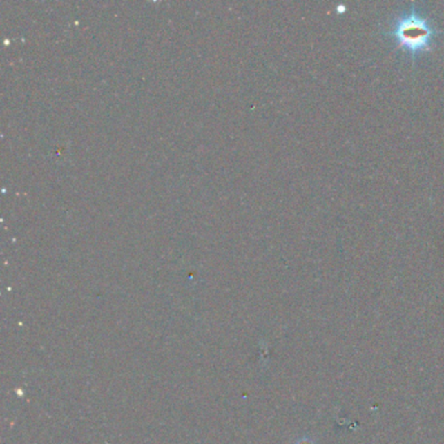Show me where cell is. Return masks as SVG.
Returning <instances> with one entry per match:
<instances>
[{"label":"cell","instance_id":"cell-1","mask_svg":"<svg viewBox=\"0 0 444 444\" xmlns=\"http://www.w3.org/2000/svg\"><path fill=\"white\" fill-rule=\"evenodd\" d=\"M394 35L401 47L416 55L430 48V41L436 33L421 16L410 13L398 21Z\"/></svg>","mask_w":444,"mask_h":444},{"label":"cell","instance_id":"cell-2","mask_svg":"<svg viewBox=\"0 0 444 444\" xmlns=\"http://www.w3.org/2000/svg\"><path fill=\"white\" fill-rule=\"evenodd\" d=\"M295 444H316L313 441H310L309 438H302V439H300V441H297L296 443Z\"/></svg>","mask_w":444,"mask_h":444}]
</instances>
